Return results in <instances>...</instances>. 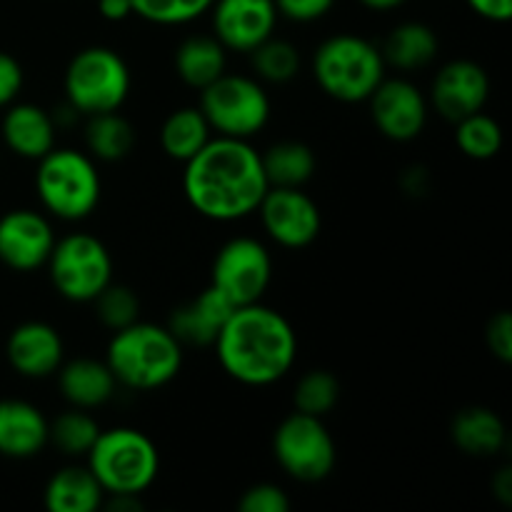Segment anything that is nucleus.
I'll use <instances>...</instances> for the list:
<instances>
[{"instance_id": "2eb2a0df", "label": "nucleus", "mask_w": 512, "mask_h": 512, "mask_svg": "<svg viewBox=\"0 0 512 512\" xmlns=\"http://www.w3.org/2000/svg\"><path fill=\"white\" fill-rule=\"evenodd\" d=\"M55 233L43 213L20 208L0 218V263L18 273H30L48 263Z\"/></svg>"}, {"instance_id": "7ed1b4c3", "label": "nucleus", "mask_w": 512, "mask_h": 512, "mask_svg": "<svg viewBox=\"0 0 512 512\" xmlns=\"http://www.w3.org/2000/svg\"><path fill=\"white\" fill-rule=\"evenodd\" d=\"M105 363L118 385L130 390H158L178 378L183 345L165 325L140 323L115 330L105 350Z\"/></svg>"}, {"instance_id": "4be33fe9", "label": "nucleus", "mask_w": 512, "mask_h": 512, "mask_svg": "<svg viewBox=\"0 0 512 512\" xmlns=\"http://www.w3.org/2000/svg\"><path fill=\"white\" fill-rule=\"evenodd\" d=\"M450 438L465 455L493 458L508 443V430H505V423L495 410L483 408V405H470L453 418Z\"/></svg>"}, {"instance_id": "e433bc0d", "label": "nucleus", "mask_w": 512, "mask_h": 512, "mask_svg": "<svg viewBox=\"0 0 512 512\" xmlns=\"http://www.w3.org/2000/svg\"><path fill=\"white\" fill-rule=\"evenodd\" d=\"M278 15L293 23H315L333 10L335 0H273Z\"/></svg>"}, {"instance_id": "9b49d317", "label": "nucleus", "mask_w": 512, "mask_h": 512, "mask_svg": "<svg viewBox=\"0 0 512 512\" xmlns=\"http://www.w3.org/2000/svg\"><path fill=\"white\" fill-rule=\"evenodd\" d=\"M273 280L270 250L255 238H233L218 250L210 268V285L235 308L260 303Z\"/></svg>"}, {"instance_id": "4c0bfd02", "label": "nucleus", "mask_w": 512, "mask_h": 512, "mask_svg": "<svg viewBox=\"0 0 512 512\" xmlns=\"http://www.w3.org/2000/svg\"><path fill=\"white\" fill-rule=\"evenodd\" d=\"M23 90V68L10 53L0 50V108H8Z\"/></svg>"}, {"instance_id": "aec40b11", "label": "nucleus", "mask_w": 512, "mask_h": 512, "mask_svg": "<svg viewBox=\"0 0 512 512\" xmlns=\"http://www.w3.org/2000/svg\"><path fill=\"white\" fill-rule=\"evenodd\" d=\"M50 423L40 408L25 400H0V455L35 458L48 445Z\"/></svg>"}, {"instance_id": "423d86ee", "label": "nucleus", "mask_w": 512, "mask_h": 512, "mask_svg": "<svg viewBox=\"0 0 512 512\" xmlns=\"http://www.w3.org/2000/svg\"><path fill=\"white\" fill-rule=\"evenodd\" d=\"M85 458L105 495H143L160 473L158 448L135 428L100 430Z\"/></svg>"}, {"instance_id": "412c9836", "label": "nucleus", "mask_w": 512, "mask_h": 512, "mask_svg": "<svg viewBox=\"0 0 512 512\" xmlns=\"http://www.w3.org/2000/svg\"><path fill=\"white\" fill-rule=\"evenodd\" d=\"M58 388L70 408L93 410L108 403L118 390V380L105 360L75 358L58 368Z\"/></svg>"}, {"instance_id": "7c9ffc66", "label": "nucleus", "mask_w": 512, "mask_h": 512, "mask_svg": "<svg viewBox=\"0 0 512 512\" xmlns=\"http://www.w3.org/2000/svg\"><path fill=\"white\" fill-rule=\"evenodd\" d=\"M455 143L465 158L490 160L503 148V128L498 120L480 110L455 123Z\"/></svg>"}, {"instance_id": "2f4dec72", "label": "nucleus", "mask_w": 512, "mask_h": 512, "mask_svg": "<svg viewBox=\"0 0 512 512\" xmlns=\"http://www.w3.org/2000/svg\"><path fill=\"white\" fill-rule=\"evenodd\" d=\"M340 400V383L330 370L315 368L308 370L298 380L293 393V403L298 413L313 415V418H325Z\"/></svg>"}, {"instance_id": "c756f323", "label": "nucleus", "mask_w": 512, "mask_h": 512, "mask_svg": "<svg viewBox=\"0 0 512 512\" xmlns=\"http://www.w3.org/2000/svg\"><path fill=\"white\" fill-rule=\"evenodd\" d=\"M250 60H253L255 78L260 83L285 85L300 73V50L288 40L273 38V35L250 50Z\"/></svg>"}, {"instance_id": "f257e3e1", "label": "nucleus", "mask_w": 512, "mask_h": 512, "mask_svg": "<svg viewBox=\"0 0 512 512\" xmlns=\"http://www.w3.org/2000/svg\"><path fill=\"white\" fill-rule=\"evenodd\" d=\"M183 165L185 200L195 213L215 223L248 218L270 188L263 160L250 140L213 135Z\"/></svg>"}, {"instance_id": "ea45409f", "label": "nucleus", "mask_w": 512, "mask_h": 512, "mask_svg": "<svg viewBox=\"0 0 512 512\" xmlns=\"http://www.w3.org/2000/svg\"><path fill=\"white\" fill-rule=\"evenodd\" d=\"M490 490H493L495 500H498L500 505H508L512 503V468L510 465H503V468L498 470V473L493 475V483H490Z\"/></svg>"}, {"instance_id": "473e14b6", "label": "nucleus", "mask_w": 512, "mask_h": 512, "mask_svg": "<svg viewBox=\"0 0 512 512\" xmlns=\"http://www.w3.org/2000/svg\"><path fill=\"white\" fill-rule=\"evenodd\" d=\"M133 15L153 25H188L205 15L213 0H130Z\"/></svg>"}, {"instance_id": "c9c22d12", "label": "nucleus", "mask_w": 512, "mask_h": 512, "mask_svg": "<svg viewBox=\"0 0 512 512\" xmlns=\"http://www.w3.org/2000/svg\"><path fill=\"white\" fill-rule=\"evenodd\" d=\"M485 343L488 350L493 353V358H498L500 363H510L512 360V318L508 310H500L493 318L488 320V328H485Z\"/></svg>"}, {"instance_id": "58836bf2", "label": "nucleus", "mask_w": 512, "mask_h": 512, "mask_svg": "<svg viewBox=\"0 0 512 512\" xmlns=\"http://www.w3.org/2000/svg\"><path fill=\"white\" fill-rule=\"evenodd\" d=\"M473 13L490 23H508L512 18V0H465Z\"/></svg>"}, {"instance_id": "5701e85b", "label": "nucleus", "mask_w": 512, "mask_h": 512, "mask_svg": "<svg viewBox=\"0 0 512 512\" xmlns=\"http://www.w3.org/2000/svg\"><path fill=\"white\" fill-rule=\"evenodd\" d=\"M105 493L88 465H65L43 490V503L50 512H95L103 508Z\"/></svg>"}, {"instance_id": "b1692460", "label": "nucleus", "mask_w": 512, "mask_h": 512, "mask_svg": "<svg viewBox=\"0 0 512 512\" xmlns=\"http://www.w3.org/2000/svg\"><path fill=\"white\" fill-rule=\"evenodd\" d=\"M173 63L188 88L203 90L228 73V50L215 35H190L175 48Z\"/></svg>"}, {"instance_id": "f3484780", "label": "nucleus", "mask_w": 512, "mask_h": 512, "mask_svg": "<svg viewBox=\"0 0 512 512\" xmlns=\"http://www.w3.org/2000/svg\"><path fill=\"white\" fill-rule=\"evenodd\" d=\"M63 353V338L58 330L40 320L18 325L5 345V355L15 373L30 380H43L58 373L63 365Z\"/></svg>"}, {"instance_id": "1a4fd4ad", "label": "nucleus", "mask_w": 512, "mask_h": 512, "mask_svg": "<svg viewBox=\"0 0 512 512\" xmlns=\"http://www.w3.org/2000/svg\"><path fill=\"white\" fill-rule=\"evenodd\" d=\"M45 268L60 298L70 303H93L113 283L110 250L90 233H70L55 240Z\"/></svg>"}, {"instance_id": "a211bd4d", "label": "nucleus", "mask_w": 512, "mask_h": 512, "mask_svg": "<svg viewBox=\"0 0 512 512\" xmlns=\"http://www.w3.org/2000/svg\"><path fill=\"white\" fill-rule=\"evenodd\" d=\"M233 310L235 305L220 290L208 285L193 300L178 305L170 313V320L165 328L175 335V340L180 345L208 348V345L215 343V338H218V333L223 330L225 320L230 318Z\"/></svg>"}, {"instance_id": "9d476101", "label": "nucleus", "mask_w": 512, "mask_h": 512, "mask_svg": "<svg viewBox=\"0 0 512 512\" xmlns=\"http://www.w3.org/2000/svg\"><path fill=\"white\" fill-rule=\"evenodd\" d=\"M273 455L280 468L298 483H320L335 470L338 448L323 418L295 410L275 428Z\"/></svg>"}, {"instance_id": "f704fd0d", "label": "nucleus", "mask_w": 512, "mask_h": 512, "mask_svg": "<svg viewBox=\"0 0 512 512\" xmlns=\"http://www.w3.org/2000/svg\"><path fill=\"white\" fill-rule=\"evenodd\" d=\"M240 512H288L290 498L283 488L273 483L250 485L238 500Z\"/></svg>"}, {"instance_id": "37998d69", "label": "nucleus", "mask_w": 512, "mask_h": 512, "mask_svg": "<svg viewBox=\"0 0 512 512\" xmlns=\"http://www.w3.org/2000/svg\"><path fill=\"white\" fill-rule=\"evenodd\" d=\"M405 190H408L410 195H418V193H425V190H428V175H425V170L423 168H418V165H415V168H408L405 170Z\"/></svg>"}, {"instance_id": "39448f33", "label": "nucleus", "mask_w": 512, "mask_h": 512, "mask_svg": "<svg viewBox=\"0 0 512 512\" xmlns=\"http://www.w3.org/2000/svg\"><path fill=\"white\" fill-rule=\"evenodd\" d=\"M35 190L53 218L78 223L98 208L103 183L95 160L83 150L53 148L38 160Z\"/></svg>"}, {"instance_id": "6e6552de", "label": "nucleus", "mask_w": 512, "mask_h": 512, "mask_svg": "<svg viewBox=\"0 0 512 512\" xmlns=\"http://www.w3.org/2000/svg\"><path fill=\"white\" fill-rule=\"evenodd\" d=\"M200 110L213 135L250 140L268 125L273 105L268 90L253 75L223 73L200 90Z\"/></svg>"}, {"instance_id": "6ab92c4d", "label": "nucleus", "mask_w": 512, "mask_h": 512, "mask_svg": "<svg viewBox=\"0 0 512 512\" xmlns=\"http://www.w3.org/2000/svg\"><path fill=\"white\" fill-rule=\"evenodd\" d=\"M5 145L18 158L40 160L55 148V125L53 115L33 103H10L0 123Z\"/></svg>"}, {"instance_id": "f8f14e48", "label": "nucleus", "mask_w": 512, "mask_h": 512, "mask_svg": "<svg viewBox=\"0 0 512 512\" xmlns=\"http://www.w3.org/2000/svg\"><path fill=\"white\" fill-rule=\"evenodd\" d=\"M258 213L268 238L288 250L313 245L323 228L318 203L303 188H268Z\"/></svg>"}, {"instance_id": "f03ea898", "label": "nucleus", "mask_w": 512, "mask_h": 512, "mask_svg": "<svg viewBox=\"0 0 512 512\" xmlns=\"http://www.w3.org/2000/svg\"><path fill=\"white\" fill-rule=\"evenodd\" d=\"M213 345L220 368L248 388L278 383L298 360L295 328L283 313L263 303L235 308Z\"/></svg>"}, {"instance_id": "72a5a7b5", "label": "nucleus", "mask_w": 512, "mask_h": 512, "mask_svg": "<svg viewBox=\"0 0 512 512\" xmlns=\"http://www.w3.org/2000/svg\"><path fill=\"white\" fill-rule=\"evenodd\" d=\"M93 303L95 310H98V320L113 333L140 320V300L128 285L110 283Z\"/></svg>"}, {"instance_id": "ddd939ff", "label": "nucleus", "mask_w": 512, "mask_h": 512, "mask_svg": "<svg viewBox=\"0 0 512 512\" xmlns=\"http://www.w3.org/2000/svg\"><path fill=\"white\" fill-rule=\"evenodd\" d=\"M368 103L378 133L393 143H410L428 123V98L408 78H383Z\"/></svg>"}, {"instance_id": "cd10ccee", "label": "nucleus", "mask_w": 512, "mask_h": 512, "mask_svg": "<svg viewBox=\"0 0 512 512\" xmlns=\"http://www.w3.org/2000/svg\"><path fill=\"white\" fill-rule=\"evenodd\" d=\"M85 145H88V153L93 160L120 163L133 153L135 128L118 110L90 115L88 125H85Z\"/></svg>"}, {"instance_id": "c85d7f7f", "label": "nucleus", "mask_w": 512, "mask_h": 512, "mask_svg": "<svg viewBox=\"0 0 512 512\" xmlns=\"http://www.w3.org/2000/svg\"><path fill=\"white\" fill-rule=\"evenodd\" d=\"M100 435V425L88 410L70 408L60 413L48 428V443L70 458H83Z\"/></svg>"}, {"instance_id": "0eeeda50", "label": "nucleus", "mask_w": 512, "mask_h": 512, "mask_svg": "<svg viewBox=\"0 0 512 512\" xmlns=\"http://www.w3.org/2000/svg\"><path fill=\"white\" fill-rule=\"evenodd\" d=\"M130 88H133V75L128 63L123 55L105 45L83 48L65 68V100L88 118L120 110V105L128 100Z\"/></svg>"}, {"instance_id": "20e7f679", "label": "nucleus", "mask_w": 512, "mask_h": 512, "mask_svg": "<svg viewBox=\"0 0 512 512\" xmlns=\"http://www.w3.org/2000/svg\"><path fill=\"white\" fill-rule=\"evenodd\" d=\"M385 68L378 45L353 33L330 35L313 55L315 83L338 103H365L385 78Z\"/></svg>"}, {"instance_id": "4468645a", "label": "nucleus", "mask_w": 512, "mask_h": 512, "mask_svg": "<svg viewBox=\"0 0 512 512\" xmlns=\"http://www.w3.org/2000/svg\"><path fill=\"white\" fill-rule=\"evenodd\" d=\"M490 98V78L475 60L458 58L445 63L430 85V103L448 123L480 113Z\"/></svg>"}, {"instance_id": "bb28decb", "label": "nucleus", "mask_w": 512, "mask_h": 512, "mask_svg": "<svg viewBox=\"0 0 512 512\" xmlns=\"http://www.w3.org/2000/svg\"><path fill=\"white\" fill-rule=\"evenodd\" d=\"M210 138H213V130L203 110L193 105L173 110L160 128V148L175 163H188Z\"/></svg>"}, {"instance_id": "c03bdc74", "label": "nucleus", "mask_w": 512, "mask_h": 512, "mask_svg": "<svg viewBox=\"0 0 512 512\" xmlns=\"http://www.w3.org/2000/svg\"><path fill=\"white\" fill-rule=\"evenodd\" d=\"M368 10H378V13H385V10H395L400 5H405L408 0H360Z\"/></svg>"}, {"instance_id": "393cba45", "label": "nucleus", "mask_w": 512, "mask_h": 512, "mask_svg": "<svg viewBox=\"0 0 512 512\" xmlns=\"http://www.w3.org/2000/svg\"><path fill=\"white\" fill-rule=\"evenodd\" d=\"M380 53H383L385 65H393L395 70H403V73H413V70L428 68L438 58L440 40L430 25L420 23V20H405L390 30Z\"/></svg>"}, {"instance_id": "a19ab883", "label": "nucleus", "mask_w": 512, "mask_h": 512, "mask_svg": "<svg viewBox=\"0 0 512 512\" xmlns=\"http://www.w3.org/2000/svg\"><path fill=\"white\" fill-rule=\"evenodd\" d=\"M98 10L105 20H110V23H120V20L133 15L130 0H98Z\"/></svg>"}, {"instance_id": "a878e982", "label": "nucleus", "mask_w": 512, "mask_h": 512, "mask_svg": "<svg viewBox=\"0 0 512 512\" xmlns=\"http://www.w3.org/2000/svg\"><path fill=\"white\" fill-rule=\"evenodd\" d=\"M263 160L265 178L270 188H303L310 183L318 168V160L310 145L303 140H280L270 145L265 153H260Z\"/></svg>"}, {"instance_id": "79ce46f5", "label": "nucleus", "mask_w": 512, "mask_h": 512, "mask_svg": "<svg viewBox=\"0 0 512 512\" xmlns=\"http://www.w3.org/2000/svg\"><path fill=\"white\" fill-rule=\"evenodd\" d=\"M103 508L108 512H140L143 510V500L140 495H110V500H103Z\"/></svg>"}, {"instance_id": "dca6fc26", "label": "nucleus", "mask_w": 512, "mask_h": 512, "mask_svg": "<svg viewBox=\"0 0 512 512\" xmlns=\"http://www.w3.org/2000/svg\"><path fill=\"white\" fill-rule=\"evenodd\" d=\"M213 33L225 50L250 53L275 33L278 8L273 0H213Z\"/></svg>"}]
</instances>
